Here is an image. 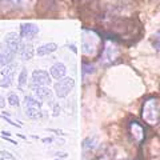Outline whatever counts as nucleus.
<instances>
[{
	"mask_svg": "<svg viewBox=\"0 0 160 160\" xmlns=\"http://www.w3.org/2000/svg\"><path fill=\"white\" fill-rule=\"evenodd\" d=\"M143 120L151 126H155L160 122V102L156 98L148 99L143 104V112H142Z\"/></svg>",
	"mask_w": 160,
	"mask_h": 160,
	"instance_id": "nucleus-1",
	"label": "nucleus"
},
{
	"mask_svg": "<svg viewBox=\"0 0 160 160\" xmlns=\"http://www.w3.org/2000/svg\"><path fill=\"white\" fill-rule=\"evenodd\" d=\"M100 43V39L93 31L84 29L83 31V39H82V51L87 56H93L95 52L98 51V46Z\"/></svg>",
	"mask_w": 160,
	"mask_h": 160,
	"instance_id": "nucleus-2",
	"label": "nucleus"
},
{
	"mask_svg": "<svg viewBox=\"0 0 160 160\" xmlns=\"http://www.w3.org/2000/svg\"><path fill=\"white\" fill-rule=\"evenodd\" d=\"M24 112L29 119H39L43 116L42 111V103L38 102V99H33L32 96L24 98Z\"/></svg>",
	"mask_w": 160,
	"mask_h": 160,
	"instance_id": "nucleus-3",
	"label": "nucleus"
},
{
	"mask_svg": "<svg viewBox=\"0 0 160 160\" xmlns=\"http://www.w3.org/2000/svg\"><path fill=\"white\" fill-rule=\"evenodd\" d=\"M73 87H75V80L72 78H62L55 84V93L60 99L67 98L69 92L73 89Z\"/></svg>",
	"mask_w": 160,
	"mask_h": 160,
	"instance_id": "nucleus-4",
	"label": "nucleus"
},
{
	"mask_svg": "<svg viewBox=\"0 0 160 160\" xmlns=\"http://www.w3.org/2000/svg\"><path fill=\"white\" fill-rule=\"evenodd\" d=\"M3 7L7 9H13V11H23L27 9L35 3V0H0Z\"/></svg>",
	"mask_w": 160,
	"mask_h": 160,
	"instance_id": "nucleus-5",
	"label": "nucleus"
},
{
	"mask_svg": "<svg viewBox=\"0 0 160 160\" xmlns=\"http://www.w3.org/2000/svg\"><path fill=\"white\" fill-rule=\"evenodd\" d=\"M128 129H129V133H131L132 139L138 144L142 143L143 140H144V138H146V129H144V127L140 123H138L136 120H132V122H129Z\"/></svg>",
	"mask_w": 160,
	"mask_h": 160,
	"instance_id": "nucleus-6",
	"label": "nucleus"
},
{
	"mask_svg": "<svg viewBox=\"0 0 160 160\" xmlns=\"http://www.w3.org/2000/svg\"><path fill=\"white\" fill-rule=\"evenodd\" d=\"M22 36L18 35L16 32H8L6 36H4L3 44L7 46L9 49H12L13 52H19L20 46H22Z\"/></svg>",
	"mask_w": 160,
	"mask_h": 160,
	"instance_id": "nucleus-7",
	"label": "nucleus"
},
{
	"mask_svg": "<svg viewBox=\"0 0 160 160\" xmlns=\"http://www.w3.org/2000/svg\"><path fill=\"white\" fill-rule=\"evenodd\" d=\"M33 86H49L51 84V73L44 69H35L32 72Z\"/></svg>",
	"mask_w": 160,
	"mask_h": 160,
	"instance_id": "nucleus-8",
	"label": "nucleus"
},
{
	"mask_svg": "<svg viewBox=\"0 0 160 160\" xmlns=\"http://www.w3.org/2000/svg\"><path fill=\"white\" fill-rule=\"evenodd\" d=\"M39 27L33 23H23L20 26V36L23 39H27V40H32L38 36L39 33Z\"/></svg>",
	"mask_w": 160,
	"mask_h": 160,
	"instance_id": "nucleus-9",
	"label": "nucleus"
},
{
	"mask_svg": "<svg viewBox=\"0 0 160 160\" xmlns=\"http://www.w3.org/2000/svg\"><path fill=\"white\" fill-rule=\"evenodd\" d=\"M118 56H119L118 47L115 46V44H112V43H108L106 46V48H104L103 55H102V63H104V64L112 63Z\"/></svg>",
	"mask_w": 160,
	"mask_h": 160,
	"instance_id": "nucleus-10",
	"label": "nucleus"
},
{
	"mask_svg": "<svg viewBox=\"0 0 160 160\" xmlns=\"http://www.w3.org/2000/svg\"><path fill=\"white\" fill-rule=\"evenodd\" d=\"M15 55H16V52H13L7 46L2 44L0 46V67H6L9 63H12Z\"/></svg>",
	"mask_w": 160,
	"mask_h": 160,
	"instance_id": "nucleus-11",
	"label": "nucleus"
},
{
	"mask_svg": "<svg viewBox=\"0 0 160 160\" xmlns=\"http://www.w3.org/2000/svg\"><path fill=\"white\" fill-rule=\"evenodd\" d=\"M35 95L38 96L39 100L43 102H52V91L48 88V86H33Z\"/></svg>",
	"mask_w": 160,
	"mask_h": 160,
	"instance_id": "nucleus-12",
	"label": "nucleus"
},
{
	"mask_svg": "<svg viewBox=\"0 0 160 160\" xmlns=\"http://www.w3.org/2000/svg\"><path fill=\"white\" fill-rule=\"evenodd\" d=\"M66 72H67L66 66H64L63 63H60V62L55 63L53 66L51 67V69H49V73H51V76L55 78V79H58V80L66 76Z\"/></svg>",
	"mask_w": 160,
	"mask_h": 160,
	"instance_id": "nucleus-13",
	"label": "nucleus"
},
{
	"mask_svg": "<svg viewBox=\"0 0 160 160\" xmlns=\"http://www.w3.org/2000/svg\"><path fill=\"white\" fill-rule=\"evenodd\" d=\"M18 53L24 60H31L33 58V55H35V49L32 47V44H29V43H22V46H20V49H19Z\"/></svg>",
	"mask_w": 160,
	"mask_h": 160,
	"instance_id": "nucleus-14",
	"label": "nucleus"
},
{
	"mask_svg": "<svg viewBox=\"0 0 160 160\" xmlns=\"http://www.w3.org/2000/svg\"><path fill=\"white\" fill-rule=\"evenodd\" d=\"M56 49H58V44H55V43H46V44H42L40 47H38L36 55H38V56H47V55L55 52Z\"/></svg>",
	"mask_w": 160,
	"mask_h": 160,
	"instance_id": "nucleus-15",
	"label": "nucleus"
},
{
	"mask_svg": "<svg viewBox=\"0 0 160 160\" xmlns=\"http://www.w3.org/2000/svg\"><path fill=\"white\" fill-rule=\"evenodd\" d=\"M13 79H15V75H3L2 80H0V87L8 88L13 83Z\"/></svg>",
	"mask_w": 160,
	"mask_h": 160,
	"instance_id": "nucleus-16",
	"label": "nucleus"
},
{
	"mask_svg": "<svg viewBox=\"0 0 160 160\" xmlns=\"http://www.w3.org/2000/svg\"><path fill=\"white\" fill-rule=\"evenodd\" d=\"M7 102L11 104L12 107H19L20 106V100H19V96L15 92H11L8 95V98H7Z\"/></svg>",
	"mask_w": 160,
	"mask_h": 160,
	"instance_id": "nucleus-17",
	"label": "nucleus"
},
{
	"mask_svg": "<svg viewBox=\"0 0 160 160\" xmlns=\"http://www.w3.org/2000/svg\"><path fill=\"white\" fill-rule=\"evenodd\" d=\"M27 78H28V72H27V68H23L22 71H20V75H19V87L23 88L26 86L27 83Z\"/></svg>",
	"mask_w": 160,
	"mask_h": 160,
	"instance_id": "nucleus-18",
	"label": "nucleus"
},
{
	"mask_svg": "<svg viewBox=\"0 0 160 160\" xmlns=\"http://www.w3.org/2000/svg\"><path fill=\"white\" fill-rule=\"evenodd\" d=\"M152 44L155 49H158V51H160V31H158L156 33L153 35V39H152Z\"/></svg>",
	"mask_w": 160,
	"mask_h": 160,
	"instance_id": "nucleus-19",
	"label": "nucleus"
},
{
	"mask_svg": "<svg viewBox=\"0 0 160 160\" xmlns=\"http://www.w3.org/2000/svg\"><path fill=\"white\" fill-rule=\"evenodd\" d=\"M0 160H16L13 155L8 151H0Z\"/></svg>",
	"mask_w": 160,
	"mask_h": 160,
	"instance_id": "nucleus-20",
	"label": "nucleus"
},
{
	"mask_svg": "<svg viewBox=\"0 0 160 160\" xmlns=\"http://www.w3.org/2000/svg\"><path fill=\"white\" fill-rule=\"evenodd\" d=\"M91 72H93V66H89V64L84 63V64H83V75L91 73Z\"/></svg>",
	"mask_w": 160,
	"mask_h": 160,
	"instance_id": "nucleus-21",
	"label": "nucleus"
},
{
	"mask_svg": "<svg viewBox=\"0 0 160 160\" xmlns=\"http://www.w3.org/2000/svg\"><path fill=\"white\" fill-rule=\"evenodd\" d=\"M4 107H6V99L0 95V108H4Z\"/></svg>",
	"mask_w": 160,
	"mask_h": 160,
	"instance_id": "nucleus-22",
	"label": "nucleus"
},
{
	"mask_svg": "<svg viewBox=\"0 0 160 160\" xmlns=\"http://www.w3.org/2000/svg\"><path fill=\"white\" fill-rule=\"evenodd\" d=\"M43 142H44V143H51V142H52V139H51V138H48V139H44Z\"/></svg>",
	"mask_w": 160,
	"mask_h": 160,
	"instance_id": "nucleus-23",
	"label": "nucleus"
}]
</instances>
